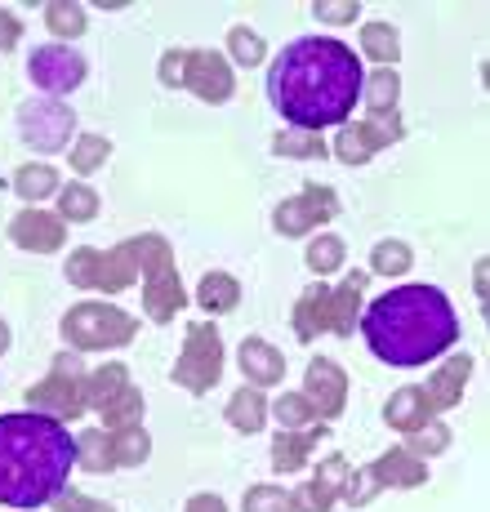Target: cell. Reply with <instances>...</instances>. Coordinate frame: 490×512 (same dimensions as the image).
I'll list each match as a JSON object with an SVG mask.
<instances>
[{
  "label": "cell",
  "instance_id": "cell-46",
  "mask_svg": "<svg viewBox=\"0 0 490 512\" xmlns=\"http://www.w3.org/2000/svg\"><path fill=\"white\" fill-rule=\"evenodd\" d=\"M183 512H228V504H223L219 495H192Z\"/></svg>",
  "mask_w": 490,
  "mask_h": 512
},
{
  "label": "cell",
  "instance_id": "cell-9",
  "mask_svg": "<svg viewBox=\"0 0 490 512\" xmlns=\"http://www.w3.org/2000/svg\"><path fill=\"white\" fill-rule=\"evenodd\" d=\"M72 107H63L58 98H27L18 107V130H23V143L36 147V152H58L67 139H72Z\"/></svg>",
  "mask_w": 490,
  "mask_h": 512
},
{
  "label": "cell",
  "instance_id": "cell-36",
  "mask_svg": "<svg viewBox=\"0 0 490 512\" xmlns=\"http://www.w3.org/2000/svg\"><path fill=\"white\" fill-rule=\"evenodd\" d=\"M406 268H410L406 241H379L375 250H370V272H379V277H401Z\"/></svg>",
  "mask_w": 490,
  "mask_h": 512
},
{
  "label": "cell",
  "instance_id": "cell-10",
  "mask_svg": "<svg viewBox=\"0 0 490 512\" xmlns=\"http://www.w3.org/2000/svg\"><path fill=\"white\" fill-rule=\"evenodd\" d=\"M339 214V196L335 187H321V183H308L299 196H290V201L277 205V214H272V223H277L281 236H303L312 228H321V223H330Z\"/></svg>",
  "mask_w": 490,
  "mask_h": 512
},
{
  "label": "cell",
  "instance_id": "cell-35",
  "mask_svg": "<svg viewBox=\"0 0 490 512\" xmlns=\"http://www.w3.org/2000/svg\"><path fill=\"white\" fill-rule=\"evenodd\" d=\"M268 410L281 419V428H312L317 419V410H312V401L303 397V392H286L281 401H268Z\"/></svg>",
  "mask_w": 490,
  "mask_h": 512
},
{
  "label": "cell",
  "instance_id": "cell-28",
  "mask_svg": "<svg viewBox=\"0 0 490 512\" xmlns=\"http://www.w3.org/2000/svg\"><path fill=\"white\" fill-rule=\"evenodd\" d=\"M76 464L90 468V472H107V468H116V455H112V432H103V428L81 432V437H76Z\"/></svg>",
  "mask_w": 490,
  "mask_h": 512
},
{
  "label": "cell",
  "instance_id": "cell-20",
  "mask_svg": "<svg viewBox=\"0 0 490 512\" xmlns=\"http://www.w3.org/2000/svg\"><path fill=\"white\" fill-rule=\"evenodd\" d=\"M468 374H473V361L468 357H450L446 366H441L433 379H428L424 388V401H428V415H441V410H450L459 401V392H464Z\"/></svg>",
  "mask_w": 490,
  "mask_h": 512
},
{
  "label": "cell",
  "instance_id": "cell-38",
  "mask_svg": "<svg viewBox=\"0 0 490 512\" xmlns=\"http://www.w3.org/2000/svg\"><path fill=\"white\" fill-rule=\"evenodd\" d=\"M272 152L277 156H294V161H312V156H326V143L321 134H303V130H286L272 139Z\"/></svg>",
  "mask_w": 490,
  "mask_h": 512
},
{
  "label": "cell",
  "instance_id": "cell-25",
  "mask_svg": "<svg viewBox=\"0 0 490 512\" xmlns=\"http://www.w3.org/2000/svg\"><path fill=\"white\" fill-rule=\"evenodd\" d=\"M196 303H201L205 312H214V317H223V312H232L241 303V285L232 281L228 272H205L201 290H196Z\"/></svg>",
  "mask_w": 490,
  "mask_h": 512
},
{
  "label": "cell",
  "instance_id": "cell-37",
  "mask_svg": "<svg viewBox=\"0 0 490 512\" xmlns=\"http://www.w3.org/2000/svg\"><path fill=\"white\" fill-rule=\"evenodd\" d=\"M446 446H450V428L441 419H428L419 432H410V441L401 450H406V455H415V459H424V455H441Z\"/></svg>",
  "mask_w": 490,
  "mask_h": 512
},
{
  "label": "cell",
  "instance_id": "cell-24",
  "mask_svg": "<svg viewBox=\"0 0 490 512\" xmlns=\"http://www.w3.org/2000/svg\"><path fill=\"white\" fill-rule=\"evenodd\" d=\"M228 423L237 432H259L263 423H268V397H263L259 388H237L232 392V401H228Z\"/></svg>",
  "mask_w": 490,
  "mask_h": 512
},
{
  "label": "cell",
  "instance_id": "cell-27",
  "mask_svg": "<svg viewBox=\"0 0 490 512\" xmlns=\"http://www.w3.org/2000/svg\"><path fill=\"white\" fill-rule=\"evenodd\" d=\"M98 415L107 419V428H112V432L139 428V419H143V392L130 383V388H121V392H116V397L107 401V406L98 410Z\"/></svg>",
  "mask_w": 490,
  "mask_h": 512
},
{
  "label": "cell",
  "instance_id": "cell-30",
  "mask_svg": "<svg viewBox=\"0 0 490 512\" xmlns=\"http://www.w3.org/2000/svg\"><path fill=\"white\" fill-rule=\"evenodd\" d=\"M14 192L23 201H45V196H58V170L54 165H23L14 174Z\"/></svg>",
  "mask_w": 490,
  "mask_h": 512
},
{
  "label": "cell",
  "instance_id": "cell-32",
  "mask_svg": "<svg viewBox=\"0 0 490 512\" xmlns=\"http://www.w3.org/2000/svg\"><path fill=\"white\" fill-rule=\"evenodd\" d=\"M112 455H116V468H139V464H147V455H152V437H147L143 428L112 432Z\"/></svg>",
  "mask_w": 490,
  "mask_h": 512
},
{
  "label": "cell",
  "instance_id": "cell-2",
  "mask_svg": "<svg viewBox=\"0 0 490 512\" xmlns=\"http://www.w3.org/2000/svg\"><path fill=\"white\" fill-rule=\"evenodd\" d=\"M76 464L72 432L49 415H0V504L41 508L63 495Z\"/></svg>",
  "mask_w": 490,
  "mask_h": 512
},
{
  "label": "cell",
  "instance_id": "cell-34",
  "mask_svg": "<svg viewBox=\"0 0 490 512\" xmlns=\"http://www.w3.org/2000/svg\"><path fill=\"white\" fill-rule=\"evenodd\" d=\"M361 49H366L375 63H397V54H401V36L392 32L388 23H366L361 27Z\"/></svg>",
  "mask_w": 490,
  "mask_h": 512
},
{
  "label": "cell",
  "instance_id": "cell-6",
  "mask_svg": "<svg viewBox=\"0 0 490 512\" xmlns=\"http://www.w3.org/2000/svg\"><path fill=\"white\" fill-rule=\"evenodd\" d=\"M139 334V321L130 312H121L116 303H76L63 317V339L76 352H107V348H125Z\"/></svg>",
  "mask_w": 490,
  "mask_h": 512
},
{
  "label": "cell",
  "instance_id": "cell-49",
  "mask_svg": "<svg viewBox=\"0 0 490 512\" xmlns=\"http://www.w3.org/2000/svg\"><path fill=\"white\" fill-rule=\"evenodd\" d=\"M5 348H9V326L0 321V352H5Z\"/></svg>",
  "mask_w": 490,
  "mask_h": 512
},
{
  "label": "cell",
  "instance_id": "cell-21",
  "mask_svg": "<svg viewBox=\"0 0 490 512\" xmlns=\"http://www.w3.org/2000/svg\"><path fill=\"white\" fill-rule=\"evenodd\" d=\"M294 334L312 343L317 334H330V290L326 285H308L294 303Z\"/></svg>",
  "mask_w": 490,
  "mask_h": 512
},
{
  "label": "cell",
  "instance_id": "cell-17",
  "mask_svg": "<svg viewBox=\"0 0 490 512\" xmlns=\"http://www.w3.org/2000/svg\"><path fill=\"white\" fill-rule=\"evenodd\" d=\"M370 472V481H375L379 490H388V486H397V490H410V486H424L428 481V468H424V459H415V455H406V450H388V455H379L375 464L366 468Z\"/></svg>",
  "mask_w": 490,
  "mask_h": 512
},
{
  "label": "cell",
  "instance_id": "cell-18",
  "mask_svg": "<svg viewBox=\"0 0 490 512\" xmlns=\"http://www.w3.org/2000/svg\"><path fill=\"white\" fill-rule=\"evenodd\" d=\"M317 441H326V428H281V437L272 441V468L277 472H299L308 464V455L317 450Z\"/></svg>",
  "mask_w": 490,
  "mask_h": 512
},
{
  "label": "cell",
  "instance_id": "cell-39",
  "mask_svg": "<svg viewBox=\"0 0 490 512\" xmlns=\"http://www.w3.org/2000/svg\"><path fill=\"white\" fill-rule=\"evenodd\" d=\"M107 156H112V143H107L103 134H85V139H76V147H72V170L76 174H94Z\"/></svg>",
  "mask_w": 490,
  "mask_h": 512
},
{
  "label": "cell",
  "instance_id": "cell-40",
  "mask_svg": "<svg viewBox=\"0 0 490 512\" xmlns=\"http://www.w3.org/2000/svg\"><path fill=\"white\" fill-rule=\"evenodd\" d=\"M228 49H232V58H237L241 67H259L263 58H268V45H263V36L250 32V27H232V32H228Z\"/></svg>",
  "mask_w": 490,
  "mask_h": 512
},
{
  "label": "cell",
  "instance_id": "cell-16",
  "mask_svg": "<svg viewBox=\"0 0 490 512\" xmlns=\"http://www.w3.org/2000/svg\"><path fill=\"white\" fill-rule=\"evenodd\" d=\"M9 236H14V245H23V250H32V254H54L58 245L67 241V228L58 214L23 210V214H14V223H9Z\"/></svg>",
  "mask_w": 490,
  "mask_h": 512
},
{
  "label": "cell",
  "instance_id": "cell-19",
  "mask_svg": "<svg viewBox=\"0 0 490 512\" xmlns=\"http://www.w3.org/2000/svg\"><path fill=\"white\" fill-rule=\"evenodd\" d=\"M237 357H241V370H245V379H250V388H272V383L286 379V361H281V352L272 348V343L245 339Z\"/></svg>",
  "mask_w": 490,
  "mask_h": 512
},
{
  "label": "cell",
  "instance_id": "cell-3",
  "mask_svg": "<svg viewBox=\"0 0 490 512\" xmlns=\"http://www.w3.org/2000/svg\"><path fill=\"white\" fill-rule=\"evenodd\" d=\"M361 334L384 366L410 370L428 366L459 339V317L437 285H401L370 303Z\"/></svg>",
  "mask_w": 490,
  "mask_h": 512
},
{
  "label": "cell",
  "instance_id": "cell-7",
  "mask_svg": "<svg viewBox=\"0 0 490 512\" xmlns=\"http://www.w3.org/2000/svg\"><path fill=\"white\" fill-rule=\"evenodd\" d=\"M188 303L179 281V268H174V250L161 241V236L147 232L143 236V308L156 326L179 317V308Z\"/></svg>",
  "mask_w": 490,
  "mask_h": 512
},
{
  "label": "cell",
  "instance_id": "cell-45",
  "mask_svg": "<svg viewBox=\"0 0 490 512\" xmlns=\"http://www.w3.org/2000/svg\"><path fill=\"white\" fill-rule=\"evenodd\" d=\"M18 41H23V23H18L9 9H0V54L18 49Z\"/></svg>",
  "mask_w": 490,
  "mask_h": 512
},
{
  "label": "cell",
  "instance_id": "cell-5",
  "mask_svg": "<svg viewBox=\"0 0 490 512\" xmlns=\"http://www.w3.org/2000/svg\"><path fill=\"white\" fill-rule=\"evenodd\" d=\"M161 85H174V90H192L205 103H228L232 98V67L223 54L214 49H170L161 58Z\"/></svg>",
  "mask_w": 490,
  "mask_h": 512
},
{
  "label": "cell",
  "instance_id": "cell-43",
  "mask_svg": "<svg viewBox=\"0 0 490 512\" xmlns=\"http://www.w3.org/2000/svg\"><path fill=\"white\" fill-rule=\"evenodd\" d=\"M312 14L326 18V23H352V18L361 14V5H357V0H317V5H312Z\"/></svg>",
  "mask_w": 490,
  "mask_h": 512
},
{
  "label": "cell",
  "instance_id": "cell-12",
  "mask_svg": "<svg viewBox=\"0 0 490 512\" xmlns=\"http://www.w3.org/2000/svg\"><path fill=\"white\" fill-rule=\"evenodd\" d=\"M32 81L45 94H72L85 81V58L67 45H45L32 54Z\"/></svg>",
  "mask_w": 490,
  "mask_h": 512
},
{
  "label": "cell",
  "instance_id": "cell-15",
  "mask_svg": "<svg viewBox=\"0 0 490 512\" xmlns=\"http://www.w3.org/2000/svg\"><path fill=\"white\" fill-rule=\"evenodd\" d=\"M348 459L343 455H330L326 464L317 468V477H308L299 490H294V512H330L335 508V499H339V490H343V477H348Z\"/></svg>",
  "mask_w": 490,
  "mask_h": 512
},
{
  "label": "cell",
  "instance_id": "cell-14",
  "mask_svg": "<svg viewBox=\"0 0 490 512\" xmlns=\"http://www.w3.org/2000/svg\"><path fill=\"white\" fill-rule=\"evenodd\" d=\"M303 397L312 401V410H317V419H339L343 406H348V374H343L335 361L317 357L308 366V383H303Z\"/></svg>",
  "mask_w": 490,
  "mask_h": 512
},
{
  "label": "cell",
  "instance_id": "cell-8",
  "mask_svg": "<svg viewBox=\"0 0 490 512\" xmlns=\"http://www.w3.org/2000/svg\"><path fill=\"white\" fill-rule=\"evenodd\" d=\"M219 374H223V339L210 321H196V326H188L183 352L174 361V383L201 397V392H210L219 383Z\"/></svg>",
  "mask_w": 490,
  "mask_h": 512
},
{
  "label": "cell",
  "instance_id": "cell-42",
  "mask_svg": "<svg viewBox=\"0 0 490 512\" xmlns=\"http://www.w3.org/2000/svg\"><path fill=\"white\" fill-rule=\"evenodd\" d=\"M245 512H294V499L281 486H250L245 490Z\"/></svg>",
  "mask_w": 490,
  "mask_h": 512
},
{
  "label": "cell",
  "instance_id": "cell-22",
  "mask_svg": "<svg viewBox=\"0 0 490 512\" xmlns=\"http://www.w3.org/2000/svg\"><path fill=\"white\" fill-rule=\"evenodd\" d=\"M361 294H366V272H348L339 290H330V334H352L357 330Z\"/></svg>",
  "mask_w": 490,
  "mask_h": 512
},
{
  "label": "cell",
  "instance_id": "cell-44",
  "mask_svg": "<svg viewBox=\"0 0 490 512\" xmlns=\"http://www.w3.org/2000/svg\"><path fill=\"white\" fill-rule=\"evenodd\" d=\"M58 512H116L112 504H103V499H90V495H58Z\"/></svg>",
  "mask_w": 490,
  "mask_h": 512
},
{
  "label": "cell",
  "instance_id": "cell-13",
  "mask_svg": "<svg viewBox=\"0 0 490 512\" xmlns=\"http://www.w3.org/2000/svg\"><path fill=\"white\" fill-rule=\"evenodd\" d=\"M27 406H36V415L49 419H76L85 410V379H72V374H49L45 383H32L27 388Z\"/></svg>",
  "mask_w": 490,
  "mask_h": 512
},
{
  "label": "cell",
  "instance_id": "cell-4",
  "mask_svg": "<svg viewBox=\"0 0 490 512\" xmlns=\"http://www.w3.org/2000/svg\"><path fill=\"white\" fill-rule=\"evenodd\" d=\"M143 277V236L121 241L116 250H76L67 259V281L76 290H98V294H121Z\"/></svg>",
  "mask_w": 490,
  "mask_h": 512
},
{
  "label": "cell",
  "instance_id": "cell-47",
  "mask_svg": "<svg viewBox=\"0 0 490 512\" xmlns=\"http://www.w3.org/2000/svg\"><path fill=\"white\" fill-rule=\"evenodd\" d=\"M81 357H76V352H58L54 357V374H72V379H81Z\"/></svg>",
  "mask_w": 490,
  "mask_h": 512
},
{
  "label": "cell",
  "instance_id": "cell-31",
  "mask_svg": "<svg viewBox=\"0 0 490 512\" xmlns=\"http://www.w3.org/2000/svg\"><path fill=\"white\" fill-rule=\"evenodd\" d=\"M397 94H401V81H397V72H392V67H379V72L361 85V98H366V107L375 116L379 112H397Z\"/></svg>",
  "mask_w": 490,
  "mask_h": 512
},
{
  "label": "cell",
  "instance_id": "cell-23",
  "mask_svg": "<svg viewBox=\"0 0 490 512\" xmlns=\"http://www.w3.org/2000/svg\"><path fill=\"white\" fill-rule=\"evenodd\" d=\"M384 419H388V428H397V432H419L428 419H437V415H428V401H424V388H401V392H392V401L384 406Z\"/></svg>",
  "mask_w": 490,
  "mask_h": 512
},
{
  "label": "cell",
  "instance_id": "cell-29",
  "mask_svg": "<svg viewBox=\"0 0 490 512\" xmlns=\"http://www.w3.org/2000/svg\"><path fill=\"white\" fill-rule=\"evenodd\" d=\"M98 214V192L85 183H72V187H58V219H72V223H90Z\"/></svg>",
  "mask_w": 490,
  "mask_h": 512
},
{
  "label": "cell",
  "instance_id": "cell-48",
  "mask_svg": "<svg viewBox=\"0 0 490 512\" xmlns=\"http://www.w3.org/2000/svg\"><path fill=\"white\" fill-rule=\"evenodd\" d=\"M477 294L486 299V263H477Z\"/></svg>",
  "mask_w": 490,
  "mask_h": 512
},
{
  "label": "cell",
  "instance_id": "cell-33",
  "mask_svg": "<svg viewBox=\"0 0 490 512\" xmlns=\"http://www.w3.org/2000/svg\"><path fill=\"white\" fill-rule=\"evenodd\" d=\"M45 23L54 36H63V41H76V36H85V27H90V18H85L81 5H67V0H54V5H45Z\"/></svg>",
  "mask_w": 490,
  "mask_h": 512
},
{
  "label": "cell",
  "instance_id": "cell-1",
  "mask_svg": "<svg viewBox=\"0 0 490 512\" xmlns=\"http://www.w3.org/2000/svg\"><path fill=\"white\" fill-rule=\"evenodd\" d=\"M366 85L357 49L326 36H299L268 72V98L281 116L303 134H321L352 116Z\"/></svg>",
  "mask_w": 490,
  "mask_h": 512
},
{
  "label": "cell",
  "instance_id": "cell-26",
  "mask_svg": "<svg viewBox=\"0 0 490 512\" xmlns=\"http://www.w3.org/2000/svg\"><path fill=\"white\" fill-rule=\"evenodd\" d=\"M121 388H130V366H121V361H112V366L85 374V406L103 410Z\"/></svg>",
  "mask_w": 490,
  "mask_h": 512
},
{
  "label": "cell",
  "instance_id": "cell-41",
  "mask_svg": "<svg viewBox=\"0 0 490 512\" xmlns=\"http://www.w3.org/2000/svg\"><path fill=\"white\" fill-rule=\"evenodd\" d=\"M339 263H343V241H339V236H330V232H326V236H317V241L308 245V268L317 272V277L335 272Z\"/></svg>",
  "mask_w": 490,
  "mask_h": 512
},
{
  "label": "cell",
  "instance_id": "cell-11",
  "mask_svg": "<svg viewBox=\"0 0 490 512\" xmlns=\"http://www.w3.org/2000/svg\"><path fill=\"white\" fill-rule=\"evenodd\" d=\"M401 134H406L401 116L397 112H379V116H370V121L343 125V130L335 134V156H339V161H348V165H366L379 147L397 143Z\"/></svg>",
  "mask_w": 490,
  "mask_h": 512
}]
</instances>
